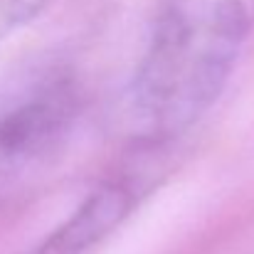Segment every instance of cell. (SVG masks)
I'll return each mask as SVG.
<instances>
[{"instance_id": "1", "label": "cell", "mask_w": 254, "mask_h": 254, "mask_svg": "<svg viewBox=\"0 0 254 254\" xmlns=\"http://www.w3.org/2000/svg\"><path fill=\"white\" fill-rule=\"evenodd\" d=\"M252 15L245 0H215L197 27V37L180 89L163 121V133H175L197 121L225 91L247 42Z\"/></svg>"}, {"instance_id": "2", "label": "cell", "mask_w": 254, "mask_h": 254, "mask_svg": "<svg viewBox=\"0 0 254 254\" xmlns=\"http://www.w3.org/2000/svg\"><path fill=\"white\" fill-rule=\"evenodd\" d=\"M74 116V94L67 84L47 86L0 116V161L22 163L50 151Z\"/></svg>"}, {"instance_id": "3", "label": "cell", "mask_w": 254, "mask_h": 254, "mask_svg": "<svg viewBox=\"0 0 254 254\" xmlns=\"http://www.w3.org/2000/svg\"><path fill=\"white\" fill-rule=\"evenodd\" d=\"M133 205L136 190L131 183L106 180L94 188L77 210L35 247L40 254H91L121 227Z\"/></svg>"}, {"instance_id": "4", "label": "cell", "mask_w": 254, "mask_h": 254, "mask_svg": "<svg viewBox=\"0 0 254 254\" xmlns=\"http://www.w3.org/2000/svg\"><path fill=\"white\" fill-rule=\"evenodd\" d=\"M52 2L55 0H0V32L27 25Z\"/></svg>"}, {"instance_id": "5", "label": "cell", "mask_w": 254, "mask_h": 254, "mask_svg": "<svg viewBox=\"0 0 254 254\" xmlns=\"http://www.w3.org/2000/svg\"><path fill=\"white\" fill-rule=\"evenodd\" d=\"M20 254H40V252H37V247H30L27 252H20Z\"/></svg>"}]
</instances>
